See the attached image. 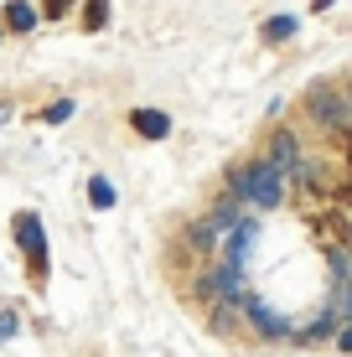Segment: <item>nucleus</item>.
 <instances>
[{"label": "nucleus", "instance_id": "1", "mask_svg": "<svg viewBox=\"0 0 352 357\" xmlns=\"http://www.w3.org/2000/svg\"><path fill=\"white\" fill-rule=\"evenodd\" d=\"M285 171L264 155V161H254V166H244L234 176V197L238 202H249V207H259V213H270V207H280L285 202Z\"/></svg>", "mask_w": 352, "mask_h": 357}, {"label": "nucleus", "instance_id": "2", "mask_svg": "<svg viewBox=\"0 0 352 357\" xmlns=\"http://www.w3.org/2000/svg\"><path fill=\"white\" fill-rule=\"evenodd\" d=\"M311 119L321 130H352V98L337 89H311Z\"/></svg>", "mask_w": 352, "mask_h": 357}, {"label": "nucleus", "instance_id": "3", "mask_svg": "<svg viewBox=\"0 0 352 357\" xmlns=\"http://www.w3.org/2000/svg\"><path fill=\"white\" fill-rule=\"evenodd\" d=\"M16 238H21V249H26V259H31V275L42 280V269H47V233H42V218H36V213H16Z\"/></svg>", "mask_w": 352, "mask_h": 357}, {"label": "nucleus", "instance_id": "4", "mask_svg": "<svg viewBox=\"0 0 352 357\" xmlns=\"http://www.w3.org/2000/svg\"><path fill=\"white\" fill-rule=\"evenodd\" d=\"M244 316L264 331V337H290V316H280L270 301H259V295H249V301H244Z\"/></svg>", "mask_w": 352, "mask_h": 357}, {"label": "nucleus", "instance_id": "5", "mask_svg": "<svg viewBox=\"0 0 352 357\" xmlns=\"http://www.w3.org/2000/svg\"><path fill=\"white\" fill-rule=\"evenodd\" d=\"M270 161L280 166L285 176H300V171H306V166H300V140H296L290 130H280V135H275V145H270Z\"/></svg>", "mask_w": 352, "mask_h": 357}, {"label": "nucleus", "instance_id": "6", "mask_svg": "<svg viewBox=\"0 0 352 357\" xmlns=\"http://www.w3.org/2000/svg\"><path fill=\"white\" fill-rule=\"evenodd\" d=\"M130 130L145 135V140H166V135H171V119H166L161 109H135V114H130Z\"/></svg>", "mask_w": 352, "mask_h": 357}, {"label": "nucleus", "instance_id": "7", "mask_svg": "<svg viewBox=\"0 0 352 357\" xmlns=\"http://www.w3.org/2000/svg\"><path fill=\"white\" fill-rule=\"evenodd\" d=\"M36 16H42V10H36L31 0H10V6H6V26H10V31H31Z\"/></svg>", "mask_w": 352, "mask_h": 357}, {"label": "nucleus", "instance_id": "8", "mask_svg": "<svg viewBox=\"0 0 352 357\" xmlns=\"http://www.w3.org/2000/svg\"><path fill=\"white\" fill-rule=\"evenodd\" d=\"M296 26H300L296 16H275L270 26H264V42H285V36H296Z\"/></svg>", "mask_w": 352, "mask_h": 357}, {"label": "nucleus", "instance_id": "9", "mask_svg": "<svg viewBox=\"0 0 352 357\" xmlns=\"http://www.w3.org/2000/svg\"><path fill=\"white\" fill-rule=\"evenodd\" d=\"M89 202L99 207V213H104V207H114V187H109L104 176H93V181H89Z\"/></svg>", "mask_w": 352, "mask_h": 357}, {"label": "nucleus", "instance_id": "10", "mask_svg": "<svg viewBox=\"0 0 352 357\" xmlns=\"http://www.w3.org/2000/svg\"><path fill=\"white\" fill-rule=\"evenodd\" d=\"M104 21H109V0H89V6H83V26L99 31Z\"/></svg>", "mask_w": 352, "mask_h": 357}, {"label": "nucleus", "instance_id": "11", "mask_svg": "<svg viewBox=\"0 0 352 357\" xmlns=\"http://www.w3.org/2000/svg\"><path fill=\"white\" fill-rule=\"evenodd\" d=\"M68 114H72V98H63V104H52V109H47V125H63Z\"/></svg>", "mask_w": 352, "mask_h": 357}, {"label": "nucleus", "instance_id": "12", "mask_svg": "<svg viewBox=\"0 0 352 357\" xmlns=\"http://www.w3.org/2000/svg\"><path fill=\"white\" fill-rule=\"evenodd\" d=\"M68 6H72V0H42V16H63Z\"/></svg>", "mask_w": 352, "mask_h": 357}, {"label": "nucleus", "instance_id": "13", "mask_svg": "<svg viewBox=\"0 0 352 357\" xmlns=\"http://www.w3.org/2000/svg\"><path fill=\"white\" fill-rule=\"evenodd\" d=\"M337 347H342V352H352V326L342 331V337H337Z\"/></svg>", "mask_w": 352, "mask_h": 357}, {"label": "nucleus", "instance_id": "14", "mask_svg": "<svg viewBox=\"0 0 352 357\" xmlns=\"http://www.w3.org/2000/svg\"><path fill=\"white\" fill-rule=\"evenodd\" d=\"M6 119H10V109H6V104H0V125H6Z\"/></svg>", "mask_w": 352, "mask_h": 357}]
</instances>
